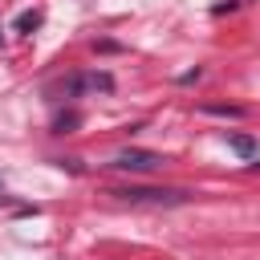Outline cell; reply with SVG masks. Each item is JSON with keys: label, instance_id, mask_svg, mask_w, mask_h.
Wrapping results in <instances>:
<instances>
[{"label": "cell", "instance_id": "cell-1", "mask_svg": "<svg viewBox=\"0 0 260 260\" xmlns=\"http://www.w3.org/2000/svg\"><path fill=\"white\" fill-rule=\"evenodd\" d=\"M118 195L122 203H134V207H179L187 203L183 191H167V187H122V191H110Z\"/></svg>", "mask_w": 260, "mask_h": 260}, {"label": "cell", "instance_id": "cell-4", "mask_svg": "<svg viewBox=\"0 0 260 260\" xmlns=\"http://www.w3.org/2000/svg\"><path fill=\"white\" fill-rule=\"evenodd\" d=\"M228 146L240 158H256V138H248V134H228Z\"/></svg>", "mask_w": 260, "mask_h": 260}, {"label": "cell", "instance_id": "cell-6", "mask_svg": "<svg viewBox=\"0 0 260 260\" xmlns=\"http://www.w3.org/2000/svg\"><path fill=\"white\" fill-rule=\"evenodd\" d=\"M203 110H207V114H228V118H240V114H244L240 106H203Z\"/></svg>", "mask_w": 260, "mask_h": 260}, {"label": "cell", "instance_id": "cell-3", "mask_svg": "<svg viewBox=\"0 0 260 260\" xmlns=\"http://www.w3.org/2000/svg\"><path fill=\"white\" fill-rule=\"evenodd\" d=\"M114 171H158L162 167V154H154V150H118L114 154V162H110Z\"/></svg>", "mask_w": 260, "mask_h": 260}, {"label": "cell", "instance_id": "cell-2", "mask_svg": "<svg viewBox=\"0 0 260 260\" xmlns=\"http://www.w3.org/2000/svg\"><path fill=\"white\" fill-rule=\"evenodd\" d=\"M110 89H114V77L102 73V69H93V73H73V77L61 85L65 98H77V93H110Z\"/></svg>", "mask_w": 260, "mask_h": 260}, {"label": "cell", "instance_id": "cell-7", "mask_svg": "<svg viewBox=\"0 0 260 260\" xmlns=\"http://www.w3.org/2000/svg\"><path fill=\"white\" fill-rule=\"evenodd\" d=\"M69 126H77V114H65V118H57V130H69Z\"/></svg>", "mask_w": 260, "mask_h": 260}, {"label": "cell", "instance_id": "cell-5", "mask_svg": "<svg viewBox=\"0 0 260 260\" xmlns=\"http://www.w3.org/2000/svg\"><path fill=\"white\" fill-rule=\"evenodd\" d=\"M37 24H41V12H20V16H16V28H20V32H28V28H37Z\"/></svg>", "mask_w": 260, "mask_h": 260}]
</instances>
